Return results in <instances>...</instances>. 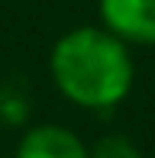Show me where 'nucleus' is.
Masks as SVG:
<instances>
[{"mask_svg": "<svg viewBox=\"0 0 155 158\" xmlns=\"http://www.w3.org/2000/svg\"><path fill=\"white\" fill-rule=\"evenodd\" d=\"M16 158H87V148L61 126H39L23 135Z\"/></svg>", "mask_w": 155, "mask_h": 158, "instance_id": "7ed1b4c3", "label": "nucleus"}, {"mask_svg": "<svg viewBox=\"0 0 155 158\" xmlns=\"http://www.w3.org/2000/svg\"><path fill=\"white\" fill-rule=\"evenodd\" d=\"M87 158H142V155L136 152L132 142L119 139V135H107L94 145V152H87Z\"/></svg>", "mask_w": 155, "mask_h": 158, "instance_id": "20e7f679", "label": "nucleus"}, {"mask_svg": "<svg viewBox=\"0 0 155 158\" xmlns=\"http://www.w3.org/2000/svg\"><path fill=\"white\" fill-rule=\"evenodd\" d=\"M100 16L116 35L155 45V0H100Z\"/></svg>", "mask_w": 155, "mask_h": 158, "instance_id": "f03ea898", "label": "nucleus"}, {"mask_svg": "<svg viewBox=\"0 0 155 158\" xmlns=\"http://www.w3.org/2000/svg\"><path fill=\"white\" fill-rule=\"evenodd\" d=\"M52 74L68 100L90 110L119 103L132 87V61L123 42L100 29H74L58 39Z\"/></svg>", "mask_w": 155, "mask_h": 158, "instance_id": "f257e3e1", "label": "nucleus"}]
</instances>
